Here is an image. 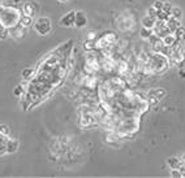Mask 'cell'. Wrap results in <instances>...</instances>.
<instances>
[{"mask_svg": "<svg viewBox=\"0 0 185 178\" xmlns=\"http://www.w3.org/2000/svg\"><path fill=\"white\" fill-rule=\"evenodd\" d=\"M0 131H2L3 134H7V133H8V130H7V128H5V126H0Z\"/></svg>", "mask_w": 185, "mask_h": 178, "instance_id": "cell-4", "label": "cell"}, {"mask_svg": "<svg viewBox=\"0 0 185 178\" xmlns=\"http://www.w3.org/2000/svg\"><path fill=\"white\" fill-rule=\"evenodd\" d=\"M143 25H145V28L151 29V28L155 25V20H154V17H152V16H148V17H145V18H143Z\"/></svg>", "mask_w": 185, "mask_h": 178, "instance_id": "cell-1", "label": "cell"}, {"mask_svg": "<svg viewBox=\"0 0 185 178\" xmlns=\"http://www.w3.org/2000/svg\"><path fill=\"white\" fill-rule=\"evenodd\" d=\"M141 35H142L143 38H150L152 34H151V31H150V30H148V28H146V29H142Z\"/></svg>", "mask_w": 185, "mask_h": 178, "instance_id": "cell-3", "label": "cell"}, {"mask_svg": "<svg viewBox=\"0 0 185 178\" xmlns=\"http://www.w3.org/2000/svg\"><path fill=\"white\" fill-rule=\"evenodd\" d=\"M18 147V143L17 142H13V141H9L5 143V150H7L8 152H15Z\"/></svg>", "mask_w": 185, "mask_h": 178, "instance_id": "cell-2", "label": "cell"}]
</instances>
